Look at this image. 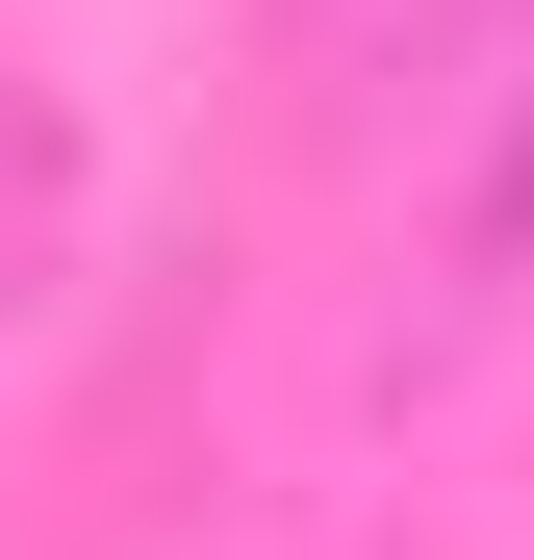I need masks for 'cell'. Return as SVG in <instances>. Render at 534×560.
<instances>
[{
  "instance_id": "obj_2",
  "label": "cell",
  "mask_w": 534,
  "mask_h": 560,
  "mask_svg": "<svg viewBox=\"0 0 534 560\" xmlns=\"http://www.w3.org/2000/svg\"><path fill=\"white\" fill-rule=\"evenodd\" d=\"M484 255L534 280V103H509V178H484Z\"/></svg>"
},
{
  "instance_id": "obj_1",
  "label": "cell",
  "mask_w": 534,
  "mask_h": 560,
  "mask_svg": "<svg viewBox=\"0 0 534 560\" xmlns=\"http://www.w3.org/2000/svg\"><path fill=\"white\" fill-rule=\"evenodd\" d=\"M51 280H76V128L26 103V77H0V331H26Z\"/></svg>"
}]
</instances>
